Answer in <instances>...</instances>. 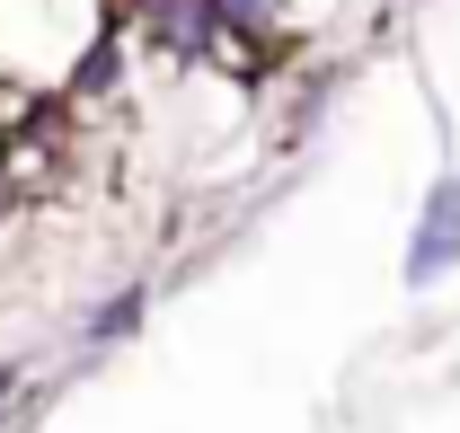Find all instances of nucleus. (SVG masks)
Returning a JSON list of instances; mask_svg holds the SVG:
<instances>
[{
	"label": "nucleus",
	"mask_w": 460,
	"mask_h": 433,
	"mask_svg": "<svg viewBox=\"0 0 460 433\" xmlns=\"http://www.w3.org/2000/svg\"><path fill=\"white\" fill-rule=\"evenodd\" d=\"M115 27V0H0V89L62 98L80 54Z\"/></svg>",
	"instance_id": "f257e3e1"
},
{
	"label": "nucleus",
	"mask_w": 460,
	"mask_h": 433,
	"mask_svg": "<svg viewBox=\"0 0 460 433\" xmlns=\"http://www.w3.org/2000/svg\"><path fill=\"white\" fill-rule=\"evenodd\" d=\"M142 310H151V292H142V283H124V292H107V301L89 310V327H80V336H89V345L107 354V345H124V336L142 327Z\"/></svg>",
	"instance_id": "7ed1b4c3"
},
{
	"label": "nucleus",
	"mask_w": 460,
	"mask_h": 433,
	"mask_svg": "<svg viewBox=\"0 0 460 433\" xmlns=\"http://www.w3.org/2000/svg\"><path fill=\"white\" fill-rule=\"evenodd\" d=\"M460 266V168L452 177H434V195H425V213H416V230H407V292H434L443 274Z\"/></svg>",
	"instance_id": "f03ea898"
},
{
	"label": "nucleus",
	"mask_w": 460,
	"mask_h": 433,
	"mask_svg": "<svg viewBox=\"0 0 460 433\" xmlns=\"http://www.w3.org/2000/svg\"><path fill=\"white\" fill-rule=\"evenodd\" d=\"M9 398H18V363H0V407H9Z\"/></svg>",
	"instance_id": "20e7f679"
}]
</instances>
